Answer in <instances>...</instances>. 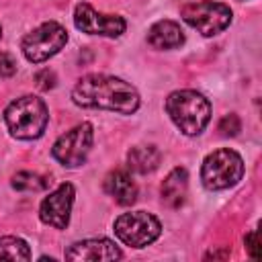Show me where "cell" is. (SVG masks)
Returning a JSON list of instances; mask_svg holds the SVG:
<instances>
[{"label":"cell","mask_w":262,"mask_h":262,"mask_svg":"<svg viewBox=\"0 0 262 262\" xmlns=\"http://www.w3.org/2000/svg\"><path fill=\"white\" fill-rule=\"evenodd\" d=\"M74 25L78 31L86 35H100L108 39H117L125 33L127 23L121 14H106L90 6L88 2H80L74 8Z\"/></svg>","instance_id":"9"},{"label":"cell","mask_w":262,"mask_h":262,"mask_svg":"<svg viewBox=\"0 0 262 262\" xmlns=\"http://www.w3.org/2000/svg\"><path fill=\"white\" fill-rule=\"evenodd\" d=\"M147 45L154 47V49H160V51H166V49H176L180 45H184L186 37H184V31L180 29L178 23L174 20H168V18H162V20H156L149 29H147Z\"/></svg>","instance_id":"12"},{"label":"cell","mask_w":262,"mask_h":262,"mask_svg":"<svg viewBox=\"0 0 262 262\" xmlns=\"http://www.w3.org/2000/svg\"><path fill=\"white\" fill-rule=\"evenodd\" d=\"M76 199V188L70 182H61L53 192H49L39 205V219L55 229H66L70 225V215Z\"/></svg>","instance_id":"10"},{"label":"cell","mask_w":262,"mask_h":262,"mask_svg":"<svg viewBox=\"0 0 262 262\" xmlns=\"http://www.w3.org/2000/svg\"><path fill=\"white\" fill-rule=\"evenodd\" d=\"M72 102L82 108L133 115L137 113L141 98L135 86L123 78L108 74H86L72 88Z\"/></svg>","instance_id":"1"},{"label":"cell","mask_w":262,"mask_h":262,"mask_svg":"<svg viewBox=\"0 0 262 262\" xmlns=\"http://www.w3.org/2000/svg\"><path fill=\"white\" fill-rule=\"evenodd\" d=\"M217 129L221 131L223 137H235V135L239 133V129H242V121H239V117H237L235 113H229V115H225V117L219 121Z\"/></svg>","instance_id":"18"},{"label":"cell","mask_w":262,"mask_h":262,"mask_svg":"<svg viewBox=\"0 0 262 262\" xmlns=\"http://www.w3.org/2000/svg\"><path fill=\"white\" fill-rule=\"evenodd\" d=\"M166 113L176 129L188 137H194L201 135L211 121V102L196 90H174L166 98Z\"/></svg>","instance_id":"2"},{"label":"cell","mask_w":262,"mask_h":262,"mask_svg":"<svg viewBox=\"0 0 262 262\" xmlns=\"http://www.w3.org/2000/svg\"><path fill=\"white\" fill-rule=\"evenodd\" d=\"M4 123L14 139L33 141L39 139L49 123V111L43 98L35 94H25L14 98L4 111Z\"/></svg>","instance_id":"3"},{"label":"cell","mask_w":262,"mask_h":262,"mask_svg":"<svg viewBox=\"0 0 262 262\" xmlns=\"http://www.w3.org/2000/svg\"><path fill=\"white\" fill-rule=\"evenodd\" d=\"M68 260H88V262H111L121 260V248L108 237H88L82 242H74L66 254Z\"/></svg>","instance_id":"11"},{"label":"cell","mask_w":262,"mask_h":262,"mask_svg":"<svg viewBox=\"0 0 262 262\" xmlns=\"http://www.w3.org/2000/svg\"><path fill=\"white\" fill-rule=\"evenodd\" d=\"M180 16L188 27L196 29L203 37H215L223 33L233 20L231 8L223 2L213 0L188 2L180 8Z\"/></svg>","instance_id":"5"},{"label":"cell","mask_w":262,"mask_h":262,"mask_svg":"<svg viewBox=\"0 0 262 262\" xmlns=\"http://www.w3.org/2000/svg\"><path fill=\"white\" fill-rule=\"evenodd\" d=\"M113 229H115V235L125 246L145 248L160 237L162 223L156 215L147 211H127L115 219Z\"/></svg>","instance_id":"7"},{"label":"cell","mask_w":262,"mask_h":262,"mask_svg":"<svg viewBox=\"0 0 262 262\" xmlns=\"http://www.w3.org/2000/svg\"><path fill=\"white\" fill-rule=\"evenodd\" d=\"M35 82H37V86L41 90H51L55 86V74H53V70H49V68L39 70L35 74Z\"/></svg>","instance_id":"20"},{"label":"cell","mask_w":262,"mask_h":262,"mask_svg":"<svg viewBox=\"0 0 262 262\" xmlns=\"http://www.w3.org/2000/svg\"><path fill=\"white\" fill-rule=\"evenodd\" d=\"M186 192H188V172L182 166H176L168 172V176L162 182L160 188L162 203L168 205L170 209H178L186 201Z\"/></svg>","instance_id":"14"},{"label":"cell","mask_w":262,"mask_h":262,"mask_svg":"<svg viewBox=\"0 0 262 262\" xmlns=\"http://www.w3.org/2000/svg\"><path fill=\"white\" fill-rule=\"evenodd\" d=\"M94 143V129L90 123H80L59 135L51 147V156L63 168H78L88 160Z\"/></svg>","instance_id":"8"},{"label":"cell","mask_w":262,"mask_h":262,"mask_svg":"<svg viewBox=\"0 0 262 262\" xmlns=\"http://www.w3.org/2000/svg\"><path fill=\"white\" fill-rule=\"evenodd\" d=\"M0 260H31V248L23 237L2 235L0 237Z\"/></svg>","instance_id":"17"},{"label":"cell","mask_w":262,"mask_h":262,"mask_svg":"<svg viewBox=\"0 0 262 262\" xmlns=\"http://www.w3.org/2000/svg\"><path fill=\"white\" fill-rule=\"evenodd\" d=\"M49 178L43 176V174H37V172H29V170H23V172H16L12 176V188L14 190H20V192H43L49 188Z\"/></svg>","instance_id":"16"},{"label":"cell","mask_w":262,"mask_h":262,"mask_svg":"<svg viewBox=\"0 0 262 262\" xmlns=\"http://www.w3.org/2000/svg\"><path fill=\"white\" fill-rule=\"evenodd\" d=\"M16 72V61L10 53L0 51V78H10Z\"/></svg>","instance_id":"21"},{"label":"cell","mask_w":262,"mask_h":262,"mask_svg":"<svg viewBox=\"0 0 262 262\" xmlns=\"http://www.w3.org/2000/svg\"><path fill=\"white\" fill-rule=\"evenodd\" d=\"M162 162V151L156 145H133L127 151V168L135 174H149Z\"/></svg>","instance_id":"15"},{"label":"cell","mask_w":262,"mask_h":262,"mask_svg":"<svg viewBox=\"0 0 262 262\" xmlns=\"http://www.w3.org/2000/svg\"><path fill=\"white\" fill-rule=\"evenodd\" d=\"M102 186H104V192L123 207H129L137 201V184L127 170H111L104 176Z\"/></svg>","instance_id":"13"},{"label":"cell","mask_w":262,"mask_h":262,"mask_svg":"<svg viewBox=\"0 0 262 262\" xmlns=\"http://www.w3.org/2000/svg\"><path fill=\"white\" fill-rule=\"evenodd\" d=\"M0 37H2V25H0Z\"/></svg>","instance_id":"23"},{"label":"cell","mask_w":262,"mask_h":262,"mask_svg":"<svg viewBox=\"0 0 262 262\" xmlns=\"http://www.w3.org/2000/svg\"><path fill=\"white\" fill-rule=\"evenodd\" d=\"M244 244H246V250H248L250 258L258 260V258H260V233H258V229H254V231L246 233Z\"/></svg>","instance_id":"19"},{"label":"cell","mask_w":262,"mask_h":262,"mask_svg":"<svg viewBox=\"0 0 262 262\" xmlns=\"http://www.w3.org/2000/svg\"><path fill=\"white\" fill-rule=\"evenodd\" d=\"M244 176V160L235 149L221 147L211 151L201 166V180L207 190H225Z\"/></svg>","instance_id":"4"},{"label":"cell","mask_w":262,"mask_h":262,"mask_svg":"<svg viewBox=\"0 0 262 262\" xmlns=\"http://www.w3.org/2000/svg\"><path fill=\"white\" fill-rule=\"evenodd\" d=\"M68 39L70 37H68V31L63 25H59L55 20H47L23 37L20 49H23V55L27 57V61L43 63L49 57L57 55L66 47Z\"/></svg>","instance_id":"6"},{"label":"cell","mask_w":262,"mask_h":262,"mask_svg":"<svg viewBox=\"0 0 262 262\" xmlns=\"http://www.w3.org/2000/svg\"><path fill=\"white\" fill-rule=\"evenodd\" d=\"M229 256V252H211V254H207V258H227Z\"/></svg>","instance_id":"22"}]
</instances>
